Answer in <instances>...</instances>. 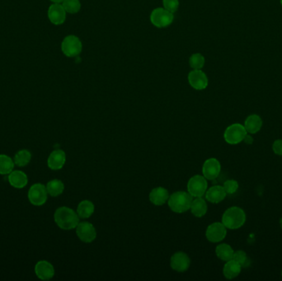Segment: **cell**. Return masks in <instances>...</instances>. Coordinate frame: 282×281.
I'll use <instances>...</instances> for the list:
<instances>
[{
  "label": "cell",
  "mask_w": 282,
  "mask_h": 281,
  "mask_svg": "<svg viewBox=\"0 0 282 281\" xmlns=\"http://www.w3.org/2000/svg\"><path fill=\"white\" fill-rule=\"evenodd\" d=\"M281 4H282V0H281Z\"/></svg>",
  "instance_id": "cell-37"
},
{
  "label": "cell",
  "mask_w": 282,
  "mask_h": 281,
  "mask_svg": "<svg viewBox=\"0 0 282 281\" xmlns=\"http://www.w3.org/2000/svg\"><path fill=\"white\" fill-rule=\"evenodd\" d=\"M61 50L64 56L67 57L69 58L76 57L80 56V53L82 52L83 44L78 37L74 35H69L62 41Z\"/></svg>",
  "instance_id": "cell-4"
},
{
  "label": "cell",
  "mask_w": 282,
  "mask_h": 281,
  "mask_svg": "<svg viewBox=\"0 0 282 281\" xmlns=\"http://www.w3.org/2000/svg\"><path fill=\"white\" fill-rule=\"evenodd\" d=\"M35 273L42 281H48L55 276V269L47 261H40L35 265Z\"/></svg>",
  "instance_id": "cell-15"
},
{
  "label": "cell",
  "mask_w": 282,
  "mask_h": 281,
  "mask_svg": "<svg viewBox=\"0 0 282 281\" xmlns=\"http://www.w3.org/2000/svg\"><path fill=\"white\" fill-rule=\"evenodd\" d=\"M14 161L6 154H0V174L8 175L14 171Z\"/></svg>",
  "instance_id": "cell-26"
},
{
  "label": "cell",
  "mask_w": 282,
  "mask_h": 281,
  "mask_svg": "<svg viewBox=\"0 0 282 281\" xmlns=\"http://www.w3.org/2000/svg\"><path fill=\"white\" fill-rule=\"evenodd\" d=\"M95 210L94 204L89 201H83L79 204L77 209V214L79 217L82 219H87L93 215Z\"/></svg>",
  "instance_id": "cell-25"
},
{
  "label": "cell",
  "mask_w": 282,
  "mask_h": 281,
  "mask_svg": "<svg viewBox=\"0 0 282 281\" xmlns=\"http://www.w3.org/2000/svg\"><path fill=\"white\" fill-rule=\"evenodd\" d=\"M216 253L221 260L228 261L233 259L234 251L229 244L221 243L216 247Z\"/></svg>",
  "instance_id": "cell-23"
},
{
  "label": "cell",
  "mask_w": 282,
  "mask_h": 281,
  "mask_svg": "<svg viewBox=\"0 0 282 281\" xmlns=\"http://www.w3.org/2000/svg\"><path fill=\"white\" fill-rule=\"evenodd\" d=\"M51 1L54 3H62L64 0H51Z\"/></svg>",
  "instance_id": "cell-35"
},
{
  "label": "cell",
  "mask_w": 282,
  "mask_h": 281,
  "mask_svg": "<svg viewBox=\"0 0 282 281\" xmlns=\"http://www.w3.org/2000/svg\"><path fill=\"white\" fill-rule=\"evenodd\" d=\"M263 121L258 115L253 114L248 116L244 121V127L248 134L254 135L261 130Z\"/></svg>",
  "instance_id": "cell-19"
},
{
  "label": "cell",
  "mask_w": 282,
  "mask_h": 281,
  "mask_svg": "<svg viewBox=\"0 0 282 281\" xmlns=\"http://www.w3.org/2000/svg\"><path fill=\"white\" fill-rule=\"evenodd\" d=\"M246 222V214L240 207L233 206L225 210L222 216V223L229 229H239Z\"/></svg>",
  "instance_id": "cell-2"
},
{
  "label": "cell",
  "mask_w": 282,
  "mask_h": 281,
  "mask_svg": "<svg viewBox=\"0 0 282 281\" xmlns=\"http://www.w3.org/2000/svg\"><path fill=\"white\" fill-rule=\"evenodd\" d=\"M207 204L201 197H197V199L192 201L190 208L192 215L197 218L203 217L207 212Z\"/></svg>",
  "instance_id": "cell-22"
},
{
  "label": "cell",
  "mask_w": 282,
  "mask_h": 281,
  "mask_svg": "<svg viewBox=\"0 0 282 281\" xmlns=\"http://www.w3.org/2000/svg\"><path fill=\"white\" fill-rule=\"evenodd\" d=\"M54 220L59 228L63 230H71L80 223V217L77 213L69 207H60L55 212Z\"/></svg>",
  "instance_id": "cell-1"
},
{
  "label": "cell",
  "mask_w": 282,
  "mask_h": 281,
  "mask_svg": "<svg viewBox=\"0 0 282 281\" xmlns=\"http://www.w3.org/2000/svg\"><path fill=\"white\" fill-rule=\"evenodd\" d=\"M192 201V197L189 193L177 191L168 198V206L173 212L181 214L190 210Z\"/></svg>",
  "instance_id": "cell-3"
},
{
  "label": "cell",
  "mask_w": 282,
  "mask_h": 281,
  "mask_svg": "<svg viewBox=\"0 0 282 281\" xmlns=\"http://www.w3.org/2000/svg\"><path fill=\"white\" fill-rule=\"evenodd\" d=\"M76 234L79 239L83 242H92L97 237L96 229L92 223L88 222H82L76 227Z\"/></svg>",
  "instance_id": "cell-10"
},
{
  "label": "cell",
  "mask_w": 282,
  "mask_h": 281,
  "mask_svg": "<svg viewBox=\"0 0 282 281\" xmlns=\"http://www.w3.org/2000/svg\"><path fill=\"white\" fill-rule=\"evenodd\" d=\"M8 180L11 186L16 189L24 188L28 183L27 174L19 170L11 172L8 174Z\"/></svg>",
  "instance_id": "cell-17"
},
{
  "label": "cell",
  "mask_w": 282,
  "mask_h": 281,
  "mask_svg": "<svg viewBox=\"0 0 282 281\" xmlns=\"http://www.w3.org/2000/svg\"><path fill=\"white\" fill-rule=\"evenodd\" d=\"M174 16L171 12L164 8H155L150 14V21L155 27L164 28L173 23Z\"/></svg>",
  "instance_id": "cell-6"
},
{
  "label": "cell",
  "mask_w": 282,
  "mask_h": 281,
  "mask_svg": "<svg viewBox=\"0 0 282 281\" xmlns=\"http://www.w3.org/2000/svg\"><path fill=\"white\" fill-rule=\"evenodd\" d=\"M48 18L54 25H61L66 19V11L60 3H53L49 8Z\"/></svg>",
  "instance_id": "cell-14"
},
{
  "label": "cell",
  "mask_w": 282,
  "mask_h": 281,
  "mask_svg": "<svg viewBox=\"0 0 282 281\" xmlns=\"http://www.w3.org/2000/svg\"><path fill=\"white\" fill-rule=\"evenodd\" d=\"M206 178L202 176L192 177L187 183V191L192 197H201L207 191Z\"/></svg>",
  "instance_id": "cell-8"
},
{
  "label": "cell",
  "mask_w": 282,
  "mask_h": 281,
  "mask_svg": "<svg viewBox=\"0 0 282 281\" xmlns=\"http://www.w3.org/2000/svg\"><path fill=\"white\" fill-rule=\"evenodd\" d=\"M189 64L192 69H201L205 65V57L201 54H193L190 57Z\"/></svg>",
  "instance_id": "cell-29"
},
{
  "label": "cell",
  "mask_w": 282,
  "mask_h": 281,
  "mask_svg": "<svg viewBox=\"0 0 282 281\" xmlns=\"http://www.w3.org/2000/svg\"><path fill=\"white\" fill-rule=\"evenodd\" d=\"M32 160V154L27 149H21L14 156V163L19 167H25Z\"/></svg>",
  "instance_id": "cell-27"
},
{
  "label": "cell",
  "mask_w": 282,
  "mask_h": 281,
  "mask_svg": "<svg viewBox=\"0 0 282 281\" xmlns=\"http://www.w3.org/2000/svg\"><path fill=\"white\" fill-rule=\"evenodd\" d=\"M188 82L196 90H204L207 88L208 78L201 69H193L188 75Z\"/></svg>",
  "instance_id": "cell-11"
},
{
  "label": "cell",
  "mask_w": 282,
  "mask_h": 281,
  "mask_svg": "<svg viewBox=\"0 0 282 281\" xmlns=\"http://www.w3.org/2000/svg\"><path fill=\"white\" fill-rule=\"evenodd\" d=\"M65 161H66L65 153L61 149H56L50 154L47 160V164L51 169L60 170L64 167Z\"/></svg>",
  "instance_id": "cell-16"
},
{
  "label": "cell",
  "mask_w": 282,
  "mask_h": 281,
  "mask_svg": "<svg viewBox=\"0 0 282 281\" xmlns=\"http://www.w3.org/2000/svg\"><path fill=\"white\" fill-rule=\"evenodd\" d=\"M241 271H242V266L237 261L232 259L225 263L224 269H223V273L225 278L232 280L239 276Z\"/></svg>",
  "instance_id": "cell-21"
},
{
  "label": "cell",
  "mask_w": 282,
  "mask_h": 281,
  "mask_svg": "<svg viewBox=\"0 0 282 281\" xmlns=\"http://www.w3.org/2000/svg\"><path fill=\"white\" fill-rule=\"evenodd\" d=\"M243 141H244L245 143H247V144H252V143H253V138L250 135L247 134V136H245Z\"/></svg>",
  "instance_id": "cell-34"
},
{
  "label": "cell",
  "mask_w": 282,
  "mask_h": 281,
  "mask_svg": "<svg viewBox=\"0 0 282 281\" xmlns=\"http://www.w3.org/2000/svg\"><path fill=\"white\" fill-rule=\"evenodd\" d=\"M163 8L171 12L172 14L176 13L179 8V0H162Z\"/></svg>",
  "instance_id": "cell-32"
},
{
  "label": "cell",
  "mask_w": 282,
  "mask_h": 281,
  "mask_svg": "<svg viewBox=\"0 0 282 281\" xmlns=\"http://www.w3.org/2000/svg\"><path fill=\"white\" fill-rule=\"evenodd\" d=\"M273 152L277 155L282 156V140H277L272 144Z\"/></svg>",
  "instance_id": "cell-33"
},
{
  "label": "cell",
  "mask_w": 282,
  "mask_h": 281,
  "mask_svg": "<svg viewBox=\"0 0 282 281\" xmlns=\"http://www.w3.org/2000/svg\"><path fill=\"white\" fill-rule=\"evenodd\" d=\"M171 267L178 272H184L188 270L191 261L186 253L182 252H176L171 258Z\"/></svg>",
  "instance_id": "cell-12"
},
{
  "label": "cell",
  "mask_w": 282,
  "mask_h": 281,
  "mask_svg": "<svg viewBox=\"0 0 282 281\" xmlns=\"http://www.w3.org/2000/svg\"><path fill=\"white\" fill-rule=\"evenodd\" d=\"M169 198L168 191L163 187H156L153 189L149 194V200L152 204L155 205H162L165 204Z\"/></svg>",
  "instance_id": "cell-20"
},
{
  "label": "cell",
  "mask_w": 282,
  "mask_h": 281,
  "mask_svg": "<svg viewBox=\"0 0 282 281\" xmlns=\"http://www.w3.org/2000/svg\"><path fill=\"white\" fill-rule=\"evenodd\" d=\"M62 6L64 7L66 13L70 14H77L81 9L80 0H64L62 2Z\"/></svg>",
  "instance_id": "cell-28"
},
{
  "label": "cell",
  "mask_w": 282,
  "mask_h": 281,
  "mask_svg": "<svg viewBox=\"0 0 282 281\" xmlns=\"http://www.w3.org/2000/svg\"><path fill=\"white\" fill-rule=\"evenodd\" d=\"M233 260L237 261L242 266V268L247 267L250 264V262H249L250 261L248 260V255L242 250L234 252V256H233Z\"/></svg>",
  "instance_id": "cell-30"
},
{
  "label": "cell",
  "mask_w": 282,
  "mask_h": 281,
  "mask_svg": "<svg viewBox=\"0 0 282 281\" xmlns=\"http://www.w3.org/2000/svg\"><path fill=\"white\" fill-rule=\"evenodd\" d=\"M227 193L224 191V187L221 186H214L210 187L208 191L205 192V198L208 201L213 204H218L223 201Z\"/></svg>",
  "instance_id": "cell-18"
},
{
  "label": "cell",
  "mask_w": 282,
  "mask_h": 281,
  "mask_svg": "<svg viewBox=\"0 0 282 281\" xmlns=\"http://www.w3.org/2000/svg\"><path fill=\"white\" fill-rule=\"evenodd\" d=\"M46 190H47L49 195L51 197H59L60 195H61L64 192V183L58 179L50 181L46 185Z\"/></svg>",
  "instance_id": "cell-24"
},
{
  "label": "cell",
  "mask_w": 282,
  "mask_h": 281,
  "mask_svg": "<svg viewBox=\"0 0 282 281\" xmlns=\"http://www.w3.org/2000/svg\"><path fill=\"white\" fill-rule=\"evenodd\" d=\"M247 134L248 132L245 129L244 125H241L240 123H235L229 125L224 131V140L232 145L238 144L243 141Z\"/></svg>",
  "instance_id": "cell-5"
},
{
  "label": "cell",
  "mask_w": 282,
  "mask_h": 281,
  "mask_svg": "<svg viewBox=\"0 0 282 281\" xmlns=\"http://www.w3.org/2000/svg\"><path fill=\"white\" fill-rule=\"evenodd\" d=\"M47 195L48 192L46 190V186L40 183H36L30 187L28 191V200L30 203L33 205L40 206L47 201Z\"/></svg>",
  "instance_id": "cell-7"
},
{
  "label": "cell",
  "mask_w": 282,
  "mask_h": 281,
  "mask_svg": "<svg viewBox=\"0 0 282 281\" xmlns=\"http://www.w3.org/2000/svg\"><path fill=\"white\" fill-rule=\"evenodd\" d=\"M221 165L216 159H209L203 164V175L207 180H215L221 173Z\"/></svg>",
  "instance_id": "cell-13"
},
{
  "label": "cell",
  "mask_w": 282,
  "mask_h": 281,
  "mask_svg": "<svg viewBox=\"0 0 282 281\" xmlns=\"http://www.w3.org/2000/svg\"><path fill=\"white\" fill-rule=\"evenodd\" d=\"M224 191L227 194H234L236 191H238L239 189V182L235 180H227L224 183Z\"/></svg>",
  "instance_id": "cell-31"
},
{
  "label": "cell",
  "mask_w": 282,
  "mask_h": 281,
  "mask_svg": "<svg viewBox=\"0 0 282 281\" xmlns=\"http://www.w3.org/2000/svg\"><path fill=\"white\" fill-rule=\"evenodd\" d=\"M280 225H281V228L282 229V218L281 219V221H280Z\"/></svg>",
  "instance_id": "cell-36"
},
{
  "label": "cell",
  "mask_w": 282,
  "mask_h": 281,
  "mask_svg": "<svg viewBox=\"0 0 282 281\" xmlns=\"http://www.w3.org/2000/svg\"><path fill=\"white\" fill-rule=\"evenodd\" d=\"M227 235L226 227L222 223H211L208 226L205 236L210 242H220L223 241Z\"/></svg>",
  "instance_id": "cell-9"
},
{
  "label": "cell",
  "mask_w": 282,
  "mask_h": 281,
  "mask_svg": "<svg viewBox=\"0 0 282 281\" xmlns=\"http://www.w3.org/2000/svg\"></svg>",
  "instance_id": "cell-38"
}]
</instances>
